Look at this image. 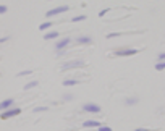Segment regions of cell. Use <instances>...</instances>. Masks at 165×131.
Here are the masks:
<instances>
[{
	"mask_svg": "<svg viewBox=\"0 0 165 131\" xmlns=\"http://www.w3.org/2000/svg\"><path fill=\"white\" fill-rule=\"evenodd\" d=\"M134 131H144V129H134Z\"/></svg>",
	"mask_w": 165,
	"mask_h": 131,
	"instance_id": "cell-25",
	"label": "cell"
},
{
	"mask_svg": "<svg viewBox=\"0 0 165 131\" xmlns=\"http://www.w3.org/2000/svg\"><path fill=\"white\" fill-rule=\"evenodd\" d=\"M68 10V7L67 5H62V7H57V8H52V10H49V11H47L45 13V16H54V15H58V13H65V11H67Z\"/></svg>",
	"mask_w": 165,
	"mask_h": 131,
	"instance_id": "cell-2",
	"label": "cell"
},
{
	"mask_svg": "<svg viewBox=\"0 0 165 131\" xmlns=\"http://www.w3.org/2000/svg\"><path fill=\"white\" fill-rule=\"evenodd\" d=\"M76 42H78V44H91V42H92V39H91V37L83 36V37H78V39H76Z\"/></svg>",
	"mask_w": 165,
	"mask_h": 131,
	"instance_id": "cell-9",
	"label": "cell"
},
{
	"mask_svg": "<svg viewBox=\"0 0 165 131\" xmlns=\"http://www.w3.org/2000/svg\"><path fill=\"white\" fill-rule=\"evenodd\" d=\"M108 11V8H105V10H102L101 13H99V16H104V15H105V13Z\"/></svg>",
	"mask_w": 165,
	"mask_h": 131,
	"instance_id": "cell-23",
	"label": "cell"
},
{
	"mask_svg": "<svg viewBox=\"0 0 165 131\" xmlns=\"http://www.w3.org/2000/svg\"><path fill=\"white\" fill-rule=\"evenodd\" d=\"M74 67H83V62L81 60H74V62H68V63H65L62 70H70V68H74Z\"/></svg>",
	"mask_w": 165,
	"mask_h": 131,
	"instance_id": "cell-7",
	"label": "cell"
},
{
	"mask_svg": "<svg viewBox=\"0 0 165 131\" xmlns=\"http://www.w3.org/2000/svg\"><path fill=\"white\" fill-rule=\"evenodd\" d=\"M5 41H8V37H0V44H2V42H5Z\"/></svg>",
	"mask_w": 165,
	"mask_h": 131,
	"instance_id": "cell-24",
	"label": "cell"
},
{
	"mask_svg": "<svg viewBox=\"0 0 165 131\" xmlns=\"http://www.w3.org/2000/svg\"><path fill=\"white\" fill-rule=\"evenodd\" d=\"M7 11V7L5 5H0V15H2V13H5Z\"/></svg>",
	"mask_w": 165,
	"mask_h": 131,
	"instance_id": "cell-20",
	"label": "cell"
},
{
	"mask_svg": "<svg viewBox=\"0 0 165 131\" xmlns=\"http://www.w3.org/2000/svg\"><path fill=\"white\" fill-rule=\"evenodd\" d=\"M71 99H73L71 94H67V96H65V100H71Z\"/></svg>",
	"mask_w": 165,
	"mask_h": 131,
	"instance_id": "cell-22",
	"label": "cell"
},
{
	"mask_svg": "<svg viewBox=\"0 0 165 131\" xmlns=\"http://www.w3.org/2000/svg\"><path fill=\"white\" fill-rule=\"evenodd\" d=\"M99 131H112L110 126H99Z\"/></svg>",
	"mask_w": 165,
	"mask_h": 131,
	"instance_id": "cell-19",
	"label": "cell"
},
{
	"mask_svg": "<svg viewBox=\"0 0 165 131\" xmlns=\"http://www.w3.org/2000/svg\"><path fill=\"white\" fill-rule=\"evenodd\" d=\"M83 20H86V16L84 15H79V16H73V23H76V21H83Z\"/></svg>",
	"mask_w": 165,
	"mask_h": 131,
	"instance_id": "cell-16",
	"label": "cell"
},
{
	"mask_svg": "<svg viewBox=\"0 0 165 131\" xmlns=\"http://www.w3.org/2000/svg\"><path fill=\"white\" fill-rule=\"evenodd\" d=\"M32 71H31V70H25V71H20V73H18V76H28V74H31Z\"/></svg>",
	"mask_w": 165,
	"mask_h": 131,
	"instance_id": "cell-17",
	"label": "cell"
},
{
	"mask_svg": "<svg viewBox=\"0 0 165 131\" xmlns=\"http://www.w3.org/2000/svg\"><path fill=\"white\" fill-rule=\"evenodd\" d=\"M55 37H58V32L57 31H52V32H47V34L44 36L45 41H50V39H55Z\"/></svg>",
	"mask_w": 165,
	"mask_h": 131,
	"instance_id": "cell-10",
	"label": "cell"
},
{
	"mask_svg": "<svg viewBox=\"0 0 165 131\" xmlns=\"http://www.w3.org/2000/svg\"><path fill=\"white\" fill-rule=\"evenodd\" d=\"M159 60H160V62H165V54H160L159 55Z\"/></svg>",
	"mask_w": 165,
	"mask_h": 131,
	"instance_id": "cell-21",
	"label": "cell"
},
{
	"mask_svg": "<svg viewBox=\"0 0 165 131\" xmlns=\"http://www.w3.org/2000/svg\"><path fill=\"white\" fill-rule=\"evenodd\" d=\"M70 42H71V39H68V37H65L63 41H58L57 44H55V49H57L58 52H60V50H63L65 47H67V45L70 44Z\"/></svg>",
	"mask_w": 165,
	"mask_h": 131,
	"instance_id": "cell-6",
	"label": "cell"
},
{
	"mask_svg": "<svg viewBox=\"0 0 165 131\" xmlns=\"http://www.w3.org/2000/svg\"><path fill=\"white\" fill-rule=\"evenodd\" d=\"M37 84H39V81H31V83H28L26 86H25V89L28 91V89H32V87H36Z\"/></svg>",
	"mask_w": 165,
	"mask_h": 131,
	"instance_id": "cell-14",
	"label": "cell"
},
{
	"mask_svg": "<svg viewBox=\"0 0 165 131\" xmlns=\"http://www.w3.org/2000/svg\"><path fill=\"white\" fill-rule=\"evenodd\" d=\"M45 110H47V107H36L34 109L36 113H39V112H45Z\"/></svg>",
	"mask_w": 165,
	"mask_h": 131,
	"instance_id": "cell-18",
	"label": "cell"
},
{
	"mask_svg": "<svg viewBox=\"0 0 165 131\" xmlns=\"http://www.w3.org/2000/svg\"><path fill=\"white\" fill-rule=\"evenodd\" d=\"M84 126H86V128H99L101 123L96 121V120H86V121H84Z\"/></svg>",
	"mask_w": 165,
	"mask_h": 131,
	"instance_id": "cell-8",
	"label": "cell"
},
{
	"mask_svg": "<svg viewBox=\"0 0 165 131\" xmlns=\"http://www.w3.org/2000/svg\"><path fill=\"white\" fill-rule=\"evenodd\" d=\"M20 113H21V110L18 109V107H15V109H8L5 112H2L0 118H2V120H8V118H13V116H16V115H20Z\"/></svg>",
	"mask_w": 165,
	"mask_h": 131,
	"instance_id": "cell-1",
	"label": "cell"
},
{
	"mask_svg": "<svg viewBox=\"0 0 165 131\" xmlns=\"http://www.w3.org/2000/svg\"><path fill=\"white\" fill-rule=\"evenodd\" d=\"M76 84H78L76 79H65V81H63V86H67V87H70V86H76Z\"/></svg>",
	"mask_w": 165,
	"mask_h": 131,
	"instance_id": "cell-11",
	"label": "cell"
},
{
	"mask_svg": "<svg viewBox=\"0 0 165 131\" xmlns=\"http://www.w3.org/2000/svg\"><path fill=\"white\" fill-rule=\"evenodd\" d=\"M155 70H157V71H162V70H165V62H159L157 65H155Z\"/></svg>",
	"mask_w": 165,
	"mask_h": 131,
	"instance_id": "cell-15",
	"label": "cell"
},
{
	"mask_svg": "<svg viewBox=\"0 0 165 131\" xmlns=\"http://www.w3.org/2000/svg\"><path fill=\"white\" fill-rule=\"evenodd\" d=\"M49 28H52V21H45V23H42V25L39 26V29H41V31H45V29H49Z\"/></svg>",
	"mask_w": 165,
	"mask_h": 131,
	"instance_id": "cell-12",
	"label": "cell"
},
{
	"mask_svg": "<svg viewBox=\"0 0 165 131\" xmlns=\"http://www.w3.org/2000/svg\"><path fill=\"white\" fill-rule=\"evenodd\" d=\"M83 110L84 112H91V113H99V112H101V105H97V104H84Z\"/></svg>",
	"mask_w": 165,
	"mask_h": 131,
	"instance_id": "cell-3",
	"label": "cell"
},
{
	"mask_svg": "<svg viewBox=\"0 0 165 131\" xmlns=\"http://www.w3.org/2000/svg\"><path fill=\"white\" fill-rule=\"evenodd\" d=\"M138 54V50L136 49H125V50H117L115 55H118V57H126V55H134Z\"/></svg>",
	"mask_w": 165,
	"mask_h": 131,
	"instance_id": "cell-4",
	"label": "cell"
},
{
	"mask_svg": "<svg viewBox=\"0 0 165 131\" xmlns=\"http://www.w3.org/2000/svg\"><path fill=\"white\" fill-rule=\"evenodd\" d=\"M125 104L126 105H134V104H138V99H136V97H130V99H125Z\"/></svg>",
	"mask_w": 165,
	"mask_h": 131,
	"instance_id": "cell-13",
	"label": "cell"
},
{
	"mask_svg": "<svg viewBox=\"0 0 165 131\" xmlns=\"http://www.w3.org/2000/svg\"><path fill=\"white\" fill-rule=\"evenodd\" d=\"M13 104H15V100L13 99H5L3 102H0V110L5 112V110L10 109V107H13Z\"/></svg>",
	"mask_w": 165,
	"mask_h": 131,
	"instance_id": "cell-5",
	"label": "cell"
}]
</instances>
